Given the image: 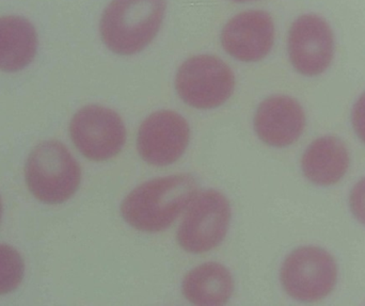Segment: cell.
<instances>
[{
  "mask_svg": "<svg viewBox=\"0 0 365 306\" xmlns=\"http://www.w3.org/2000/svg\"><path fill=\"white\" fill-rule=\"evenodd\" d=\"M351 123L360 140L365 143V92L354 105Z\"/></svg>",
  "mask_w": 365,
  "mask_h": 306,
  "instance_id": "e0dca14e",
  "label": "cell"
},
{
  "mask_svg": "<svg viewBox=\"0 0 365 306\" xmlns=\"http://www.w3.org/2000/svg\"><path fill=\"white\" fill-rule=\"evenodd\" d=\"M38 36L34 25L21 16L0 17V70L14 73L36 57Z\"/></svg>",
  "mask_w": 365,
  "mask_h": 306,
  "instance_id": "5bb4252c",
  "label": "cell"
},
{
  "mask_svg": "<svg viewBox=\"0 0 365 306\" xmlns=\"http://www.w3.org/2000/svg\"><path fill=\"white\" fill-rule=\"evenodd\" d=\"M1 215H2V203H1V199H0V220H1Z\"/></svg>",
  "mask_w": 365,
  "mask_h": 306,
  "instance_id": "d6986e66",
  "label": "cell"
},
{
  "mask_svg": "<svg viewBox=\"0 0 365 306\" xmlns=\"http://www.w3.org/2000/svg\"><path fill=\"white\" fill-rule=\"evenodd\" d=\"M349 162V149L342 140L334 136L321 137L304 151L302 173L314 185L328 187L345 176Z\"/></svg>",
  "mask_w": 365,
  "mask_h": 306,
  "instance_id": "7c38bea8",
  "label": "cell"
},
{
  "mask_svg": "<svg viewBox=\"0 0 365 306\" xmlns=\"http://www.w3.org/2000/svg\"><path fill=\"white\" fill-rule=\"evenodd\" d=\"M190 141V127L175 111L160 110L150 115L141 124L137 149L147 164L166 167L184 155Z\"/></svg>",
  "mask_w": 365,
  "mask_h": 306,
  "instance_id": "9c48e42d",
  "label": "cell"
},
{
  "mask_svg": "<svg viewBox=\"0 0 365 306\" xmlns=\"http://www.w3.org/2000/svg\"><path fill=\"white\" fill-rule=\"evenodd\" d=\"M197 194V181L189 174L151 179L124 199L121 215L137 231L164 232L186 211Z\"/></svg>",
  "mask_w": 365,
  "mask_h": 306,
  "instance_id": "6da1fadb",
  "label": "cell"
},
{
  "mask_svg": "<svg viewBox=\"0 0 365 306\" xmlns=\"http://www.w3.org/2000/svg\"><path fill=\"white\" fill-rule=\"evenodd\" d=\"M73 143L92 162L115 157L126 142L123 120L113 109L90 105L77 111L70 124Z\"/></svg>",
  "mask_w": 365,
  "mask_h": 306,
  "instance_id": "52a82bcc",
  "label": "cell"
},
{
  "mask_svg": "<svg viewBox=\"0 0 365 306\" xmlns=\"http://www.w3.org/2000/svg\"><path fill=\"white\" fill-rule=\"evenodd\" d=\"M283 290L292 298L314 302L326 298L336 287L338 266L331 254L314 246L294 250L280 271Z\"/></svg>",
  "mask_w": 365,
  "mask_h": 306,
  "instance_id": "8992f818",
  "label": "cell"
},
{
  "mask_svg": "<svg viewBox=\"0 0 365 306\" xmlns=\"http://www.w3.org/2000/svg\"><path fill=\"white\" fill-rule=\"evenodd\" d=\"M253 125L259 140L281 149L294 144L302 137L306 127V115L295 98L270 96L257 107Z\"/></svg>",
  "mask_w": 365,
  "mask_h": 306,
  "instance_id": "8fae6325",
  "label": "cell"
},
{
  "mask_svg": "<svg viewBox=\"0 0 365 306\" xmlns=\"http://www.w3.org/2000/svg\"><path fill=\"white\" fill-rule=\"evenodd\" d=\"M25 179L34 198L45 204H61L78 190L81 169L63 143L45 141L28 157Z\"/></svg>",
  "mask_w": 365,
  "mask_h": 306,
  "instance_id": "3957f363",
  "label": "cell"
},
{
  "mask_svg": "<svg viewBox=\"0 0 365 306\" xmlns=\"http://www.w3.org/2000/svg\"><path fill=\"white\" fill-rule=\"evenodd\" d=\"M234 2H250V1H257V0H232Z\"/></svg>",
  "mask_w": 365,
  "mask_h": 306,
  "instance_id": "ac0fdd59",
  "label": "cell"
},
{
  "mask_svg": "<svg viewBox=\"0 0 365 306\" xmlns=\"http://www.w3.org/2000/svg\"><path fill=\"white\" fill-rule=\"evenodd\" d=\"M231 222V205L214 189L197 192L189 203L178 231L182 250L202 254L216 249L225 241Z\"/></svg>",
  "mask_w": 365,
  "mask_h": 306,
  "instance_id": "5b68a950",
  "label": "cell"
},
{
  "mask_svg": "<svg viewBox=\"0 0 365 306\" xmlns=\"http://www.w3.org/2000/svg\"><path fill=\"white\" fill-rule=\"evenodd\" d=\"M274 42V23L265 11L251 10L230 19L221 32L223 49L242 62L263 60Z\"/></svg>",
  "mask_w": 365,
  "mask_h": 306,
  "instance_id": "30bf717a",
  "label": "cell"
},
{
  "mask_svg": "<svg viewBox=\"0 0 365 306\" xmlns=\"http://www.w3.org/2000/svg\"><path fill=\"white\" fill-rule=\"evenodd\" d=\"M25 265L21 254L8 245H0V296L13 292L23 281Z\"/></svg>",
  "mask_w": 365,
  "mask_h": 306,
  "instance_id": "9a60e30c",
  "label": "cell"
},
{
  "mask_svg": "<svg viewBox=\"0 0 365 306\" xmlns=\"http://www.w3.org/2000/svg\"><path fill=\"white\" fill-rule=\"evenodd\" d=\"M349 207L354 217L365 226V177L358 181L349 194Z\"/></svg>",
  "mask_w": 365,
  "mask_h": 306,
  "instance_id": "2e32d148",
  "label": "cell"
},
{
  "mask_svg": "<svg viewBox=\"0 0 365 306\" xmlns=\"http://www.w3.org/2000/svg\"><path fill=\"white\" fill-rule=\"evenodd\" d=\"M166 10V0H113L101 19V38L117 55H136L158 36Z\"/></svg>",
  "mask_w": 365,
  "mask_h": 306,
  "instance_id": "7a4b0ae2",
  "label": "cell"
},
{
  "mask_svg": "<svg viewBox=\"0 0 365 306\" xmlns=\"http://www.w3.org/2000/svg\"><path fill=\"white\" fill-rule=\"evenodd\" d=\"M235 88V76L227 63L210 55L189 58L178 70L175 90L192 108L210 110L227 102Z\"/></svg>",
  "mask_w": 365,
  "mask_h": 306,
  "instance_id": "277c9868",
  "label": "cell"
},
{
  "mask_svg": "<svg viewBox=\"0 0 365 306\" xmlns=\"http://www.w3.org/2000/svg\"><path fill=\"white\" fill-rule=\"evenodd\" d=\"M287 51L292 65L299 74H323L334 56V36L329 23L319 15L298 17L289 28Z\"/></svg>",
  "mask_w": 365,
  "mask_h": 306,
  "instance_id": "ba28073f",
  "label": "cell"
},
{
  "mask_svg": "<svg viewBox=\"0 0 365 306\" xmlns=\"http://www.w3.org/2000/svg\"><path fill=\"white\" fill-rule=\"evenodd\" d=\"M182 290L185 298L192 305H223L233 295L234 279L223 265L205 263L185 275Z\"/></svg>",
  "mask_w": 365,
  "mask_h": 306,
  "instance_id": "4fadbf2b",
  "label": "cell"
}]
</instances>
